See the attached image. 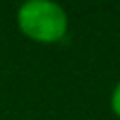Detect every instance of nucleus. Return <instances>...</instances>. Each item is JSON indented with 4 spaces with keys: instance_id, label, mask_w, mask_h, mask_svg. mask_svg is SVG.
<instances>
[{
    "instance_id": "obj_2",
    "label": "nucleus",
    "mask_w": 120,
    "mask_h": 120,
    "mask_svg": "<svg viewBox=\"0 0 120 120\" xmlns=\"http://www.w3.org/2000/svg\"><path fill=\"white\" fill-rule=\"evenodd\" d=\"M110 108H112V112L120 118V80L116 82L114 90H112V94H110Z\"/></svg>"
},
{
    "instance_id": "obj_1",
    "label": "nucleus",
    "mask_w": 120,
    "mask_h": 120,
    "mask_svg": "<svg viewBox=\"0 0 120 120\" xmlns=\"http://www.w3.org/2000/svg\"><path fill=\"white\" fill-rule=\"evenodd\" d=\"M16 24L26 38L40 44H54L68 32V14L58 2L28 0L18 8Z\"/></svg>"
}]
</instances>
